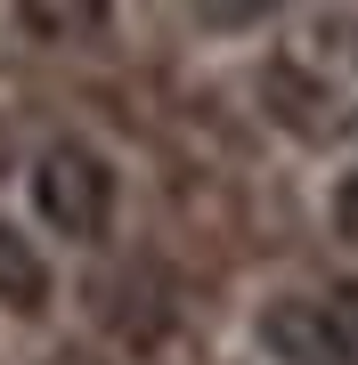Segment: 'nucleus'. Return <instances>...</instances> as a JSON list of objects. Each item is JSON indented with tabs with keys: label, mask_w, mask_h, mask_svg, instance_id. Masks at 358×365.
<instances>
[{
	"label": "nucleus",
	"mask_w": 358,
	"mask_h": 365,
	"mask_svg": "<svg viewBox=\"0 0 358 365\" xmlns=\"http://www.w3.org/2000/svg\"><path fill=\"white\" fill-rule=\"evenodd\" d=\"M25 195H33V220L49 227L57 244H106L114 211H122V179H114V163L98 155L90 138H49L33 155Z\"/></svg>",
	"instance_id": "nucleus-1"
},
{
	"label": "nucleus",
	"mask_w": 358,
	"mask_h": 365,
	"mask_svg": "<svg viewBox=\"0 0 358 365\" xmlns=\"http://www.w3.org/2000/svg\"><path fill=\"white\" fill-rule=\"evenodd\" d=\"M106 9L114 0H16V25H25L33 41H81V33H98L106 25Z\"/></svg>",
	"instance_id": "nucleus-4"
},
{
	"label": "nucleus",
	"mask_w": 358,
	"mask_h": 365,
	"mask_svg": "<svg viewBox=\"0 0 358 365\" xmlns=\"http://www.w3.org/2000/svg\"><path fill=\"white\" fill-rule=\"evenodd\" d=\"M261 349L277 365H358V341L342 325V309H334V292L326 300H302V292L269 300L261 309Z\"/></svg>",
	"instance_id": "nucleus-2"
},
{
	"label": "nucleus",
	"mask_w": 358,
	"mask_h": 365,
	"mask_svg": "<svg viewBox=\"0 0 358 365\" xmlns=\"http://www.w3.org/2000/svg\"><path fill=\"white\" fill-rule=\"evenodd\" d=\"M0 309L9 317H41L49 309V260H41V244H25L9 220H0Z\"/></svg>",
	"instance_id": "nucleus-3"
},
{
	"label": "nucleus",
	"mask_w": 358,
	"mask_h": 365,
	"mask_svg": "<svg viewBox=\"0 0 358 365\" xmlns=\"http://www.w3.org/2000/svg\"><path fill=\"white\" fill-rule=\"evenodd\" d=\"M334 235H342V244H358V163L342 170V187H334Z\"/></svg>",
	"instance_id": "nucleus-6"
},
{
	"label": "nucleus",
	"mask_w": 358,
	"mask_h": 365,
	"mask_svg": "<svg viewBox=\"0 0 358 365\" xmlns=\"http://www.w3.org/2000/svg\"><path fill=\"white\" fill-rule=\"evenodd\" d=\"M334 309H342V325H350V341H358V276H350V284H334Z\"/></svg>",
	"instance_id": "nucleus-7"
},
{
	"label": "nucleus",
	"mask_w": 358,
	"mask_h": 365,
	"mask_svg": "<svg viewBox=\"0 0 358 365\" xmlns=\"http://www.w3.org/2000/svg\"><path fill=\"white\" fill-rule=\"evenodd\" d=\"M285 0H187V16H196L204 33H252V25H269Z\"/></svg>",
	"instance_id": "nucleus-5"
}]
</instances>
